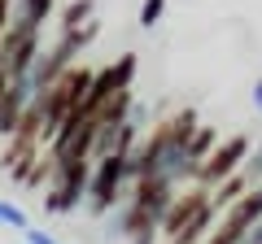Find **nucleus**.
<instances>
[{
  "mask_svg": "<svg viewBox=\"0 0 262 244\" xmlns=\"http://www.w3.org/2000/svg\"><path fill=\"white\" fill-rule=\"evenodd\" d=\"M88 179H92V161H70V166H53V188L44 192L48 214H70L83 205Z\"/></svg>",
  "mask_w": 262,
  "mask_h": 244,
  "instance_id": "obj_1",
  "label": "nucleus"
},
{
  "mask_svg": "<svg viewBox=\"0 0 262 244\" xmlns=\"http://www.w3.org/2000/svg\"><path fill=\"white\" fill-rule=\"evenodd\" d=\"M249 149H253L249 135H232V140H219V144H214V153H210V157L201 161V170H196V183L214 192L219 183H227V179H232L236 170L245 166Z\"/></svg>",
  "mask_w": 262,
  "mask_h": 244,
  "instance_id": "obj_2",
  "label": "nucleus"
},
{
  "mask_svg": "<svg viewBox=\"0 0 262 244\" xmlns=\"http://www.w3.org/2000/svg\"><path fill=\"white\" fill-rule=\"evenodd\" d=\"M206 209H210V188H201V183H192V188H179L175 205H170L166 223H162V235H166V240H175V235L184 231L192 218H201Z\"/></svg>",
  "mask_w": 262,
  "mask_h": 244,
  "instance_id": "obj_3",
  "label": "nucleus"
},
{
  "mask_svg": "<svg viewBox=\"0 0 262 244\" xmlns=\"http://www.w3.org/2000/svg\"><path fill=\"white\" fill-rule=\"evenodd\" d=\"M83 22H92V0H75V5L61 13V31H75V27H83Z\"/></svg>",
  "mask_w": 262,
  "mask_h": 244,
  "instance_id": "obj_4",
  "label": "nucleus"
},
{
  "mask_svg": "<svg viewBox=\"0 0 262 244\" xmlns=\"http://www.w3.org/2000/svg\"><path fill=\"white\" fill-rule=\"evenodd\" d=\"M241 175L249 179L253 188L262 183V140H253V149H249V157H245V166H241Z\"/></svg>",
  "mask_w": 262,
  "mask_h": 244,
  "instance_id": "obj_5",
  "label": "nucleus"
},
{
  "mask_svg": "<svg viewBox=\"0 0 262 244\" xmlns=\"http://www.w3.org/2000/svg\"><path fill=\"white\" fill-rule=\"evenodd\" d=\"M162 13H166V0H144V5H140V27L153 31L162 22Z\"/></svg>",
  "mask_w": 262,
  "mask_h": 244,
  "instance_id": "obj_6",
  "label": "nucleus"
},
{
  "mask_svg": "<svg viewBox=\"0 0 262 244\" xmlns=\"http://www.w3.org/2000/svg\"><path fill=\"white\" fill-rule=\"evenodd\" d=\"M0 223H5V227H13V231H27V214H22V209L18 205H9V201H0Z\"/></svg>",
  "mask_w": 262,
  "mask_h": 244,
  "instance_id": "obj_7",
  "label": "nucleus"
},
{
  "mask_svg": "<svg viewBox=\"0 0 262 244\" xmlns=\"http://www.w3.org/2000/svg\"><path fill=\"white\" fill-rule=\"evenodd\" d=\"M18 9L31 13V18H39V22H48L53 18V0H18Z\"/></svg>",
  "mask_w": 262,
  "mask_h": 244,
  "instance_id": "obj_8",
  "label": "nucleus"
},
{
  "mask_svg": "<svg viewBox=\"0 0 262 244\" xmlns=\"http://www.w3.org/2000/svg\"><path fill=\"white\" fill-rule=\"evenodd\" d=\"M22 235H27V244H57L53 235H48V231H39V227H27Z\"/></svg>",
  "mask_w": 262,
  "mask_h": 244,
  "instance_id": "obj_9",
  "label": "nucleus"
},
{
  "mask_svg": "<svg viewBox=\"0 0 262 244\" xmlns=\"http://www.w3.org/2000/svg\"><path fill=\"white\" fill-rule=\"evenodd\" d=\"M253 109H258V113H262V75H258V79H253Z\"/></svg>",
  "mask_w": 262,
  "mask_h": 244,
  "instance_id": "obj_10",
  "label": "nucleus"
},
{
  "mask_svg": "<svg viewBox=\"0 0 262 244\" xmlns=\"http://www.w3.org/2000/svg\"><path fill=\"white\" fill-rule=\"evenodd\" d=\"M57 244H61V240H57Z\"/></svg>",
  "mask_w": 262,
  "mask_h": 244,
  "instance_id": "obj_11",
  "label": "nucleus"
}]
</instances>
